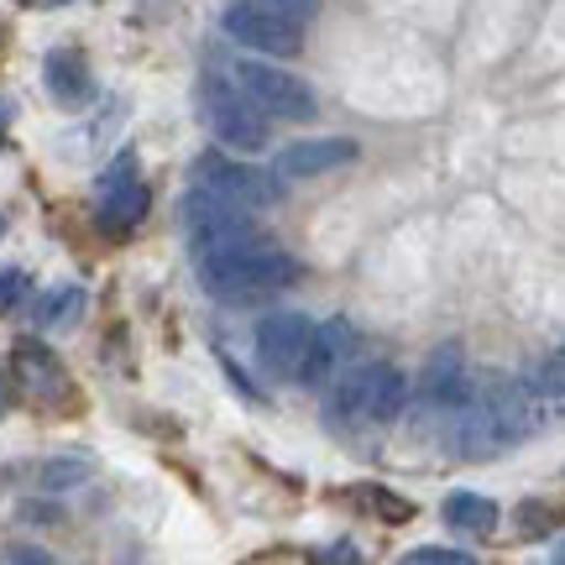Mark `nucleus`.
<instances>
[{
    "instance_id": "obj_23",
    "label": "nucleus",
    "mask_w": 565,
    "mask_h": 565,
    "mask_svg": "<svg viewBox=\"0 0 565 565\" xmlns=\"http://www.w3.org/2000/svg\"><path fill=\"white\" fill-rule=\"evenodd\" d=\"M26 6H38V11H53V6H74V0H26Z\"/></svg>"
},
{
    "instance_id": "obj_12",
    "label": "nucleus",
    "mask_w": 565,
    "mask_h": 565,
    "mask_svg": "<svg viewBox=\"0 0 565 565\" xmlns=\"http://www.w3.org/2000/svg\"><path fill=\"white\" fill-rule=\"evenodd\" d=\"M147 204H152V194H147L141 179H110V183H100L95 221H100V231H110V236H126L131 225L147 221Z\"/></svg>"
},
{
    "instance_id": "obj_19",
    "label": "nucleus",
    "mask_w": 565,
    "mask_h": 565,
    "mask_svg": "<svg viewBox=\"0 0 565 565\" xmlns=\"http://www.w3.org/2000/svg\"><path fill=\"white\" fill-rule=\"evenodd\" d=\"M21 294H26V273H21V267H0V315L17 309Z\"/></svg>"
},
{
    "instance_id": "obj_14",
    "label": "nucleus",
    "mask_w": 565,
    "mask_h": 565,
    "mask_svg": "<svg viewBox=\"0 0 565 565\" xmlns=\"http://www.w3.org/2000/svg\"><path fill=\"white\" fill-rule=\"evenodd\" d=\"M471 398V387H466V362L456 345H445L435 351V362L424 366V404L440 408V414H456V408Z\"/></svg>"
},
{
    "instance_id": "obj_16",
    "label": "nucleus",
    "mask_w": 565,
    "mask_h": 565,
    "mask_svg": "<svg viewBox=\"0 0 565 565\" xmlns=\"http://www.w3.org/2000/svg\"><path fill=\"white\" fill-rule=\"evenodd\" d=\"M440 519L456 529V534H492L503 513H498V503L482 498V492H450L440 508Z\"/></svg>"
},
{
    "instance_id": "obj_2",
    "label": "nucleus",
    "mask_w": 565,
    "mask_h": 565,
    "mask_svg": "<svg viewBox=\"0 0 565 565\" xmlns=\"http://www.w3.org/2000/svg\"><path fill=\"white\" fill-rule=\"evenodd\" d=\"M200 267V282L225 303H252V299H267V294H278L288 282H299V257H288L282 246L263 242H246L236 252H225V257H210V263H194Z\"/></svg>"
},
{
    "instance_id": "obj_15",
    "label": "nucleus",
    "mask_w": 565,
    "mask_h": 565,
    "mask_svg": "<svg viewBox=\"0 0 565 565\" xmlns=\"http://www.w3.org/2000/svg\"><path fill=\"white\" fill-rule=\"evenodd\" d=\"M345 345H351V330L341 320H330L315 330V351H309V362L299 372V387H320L324 377H335V366H341Z\"/></svg>"
},
{
    "instance_id": "obj_17",
    "label": "nucleus",
    "mask_w": 565,
    "mask_h": 565,
    "mask_svg": "<svg viewBox=\"0 0 565 565\" xmlns=\"http://www.w3.org/2000/svg\"><path fill=\"white\" fill-rule=\"evenodd\" d=\"M84 315V288L79 282H63V288H53L47 299L38 303V324L42 330H63V324H74Z\"/></svg>"
},
{
    "instance_id": "obj_24",
    "label": "nucleus",
    "mask_w": 565,
    "mask_h": 565,
    "mask_svg": "<svg viewBox=\"0 0 565 565\" xmlns=\"http://www.w3.org/2000/svg\"><path fill=\"white\" fill-rule=\"evenodd\" d=\"M0 408H6V372H0Z\"/></svg>"
},
{
    "instance_id": "obj_9",
    "label": "nucleus",
    "mask_w": 565,
    "mask_h": 565,
    "mask_svg": "<svg viewBox=\"0 0 565 565\" xmlns=\"http://www.w3.org/2000/svg\"><path fill=\"white\" fill-rule=\"evenodd\" d=\"M315 330H320V324L309 320V315H294V309L267 315V320L257 324V362H263V372L282 377V383H299L303 362H309V351H315Z\"/></svg>"
},
{
    "instance_id": "obj_4",
    "label": "nucleus",
    "mask_w": 565,
    "mask_h": 565,
    "mask_svg": "<svg viewBox=\"0 0 565 565\" xmlns=\"http://www.w3.org/2000/svg\"><path fill=\"white\" fill-rule=\"evenodd\" d=\"M179 221H183V242H189V252H194V263L225 257V252H236V246H246V242H263V231H257V221H252V210L221 200V194H210V189H200V183L183 194Z\"/></svg>"
},
{
    "instance_id": "obj_25",
    "label": "nucleus",
    "mask_w": 565,
    "mask_h": 565,
    "mask_svg": "<svg viewBox=\"0 0 565 565\" xmlns=\"http://www.w3.org/2000/svg\"><path fill=\"white\" fill-rule=\"evenodd\" d=\"M0 236H6V215H0Z\"/></svg>"
},
{
    "instance_id": "obj_7",
    "label": "nucleus",
    "mask_w": 565,
    "mask_h": 565,
    "mask_svg": "<svg viewBox=\"0 0 565 565\" xmlns=\"http://www.w3.org/2000/svg\"><path fill=\"white\" fill-rule=\"evenodd\" d=\"M194 183L231 204H242V210H273V204L282 200L278 168L267 173V168L231 158V152H200V158H194Z\"/></svg>"
},
{
    "instance_id": "obj_6",
    "label": "nucleus",
    "mask_w": 565,
    "mask_h": 565,
    "mask_svg": "<svg viewBox=\"0 0 565 565\" xmlns=\"http://www.w3.org/2000/svg\"><path fill=\"white\" fill-rule=\"evenodd\" d=\"M221 32L267 58H294L303 47V21L273 0H231L221 11Z\"/></svg>"
},
{
    "instance_id": "obj_3",
    "label": "nucleus",
    "mask_w": 565,
    "mask_h": 565,
    "mask_svg": "<svg viewBox=\"0 0 565 565\" xmlns=\"http://www.w3.org/2000/svg\"><path fill=\"white\" fill-rule=\"evenodd\" d=\"M408 404V377L387 362H362L345 366L341 377L330 383L324 414L335 429H356V424H393Z\"/></svg>"
},
{
    "instance_id": "obj_8",
    "label": "nucleus",
    "mask_w": 565,
    "mask_h": 565,
    "mask_svg": "<svg viewBox=\"0 0 565 565\" xmlns=\"http://www.w3.org/2000/svg\"><path fill=\"white\" fill-rule=\"evenodd\" d=\"M231 79L242 84L267 116H278V121H315V110H320L315 89H309L299 74L273 68V63H263V58H236L231 63Z\"/></svg>"
},
{
    "instance_id": "obj_18",
    "label": "nucleus",
    "mask_w": 565,
    "mask_h": 565,
    "mask_svg": "<svg viewBox=\"0 0 565 565\" xmlns=\"http://www.w3.org/2000/svg\"><path fill=\"white\" fill-rule=\"evenodd\" d=\"M408 565H471L466 550H445V545H424V550H408L404 555Z\"/></svg>"
},
{
    "instance_id": "obj_11",
    "label": "nucleus",
    "mask_w": 565,
    "mask_h": 565,
    "mask_svg": "<svg viewBox=\"0 0 565 565\" xmlns=\"http://www.w3.org/2000/svg\"><path fill=\"white\" fill-rule=\"evenodd\" d=\"M42 79H47V95L63 105V110H79V105L95 100V74H89V58L74 53V47H58L42 63Z\"/></svg>"
},
{
    "instance_id": "obj_1",
    "label": "nucleus",
    "mask_w": 565,
    "mask_h": 565,
    "mask_svg": "<svg viewBox=\"0 0 565 565\" xmlns=\"http://www.w3.org/2000/svg\"><path fill=\"white\" fill-rule=\"evenodd\" d=\"M540 408L545 398L534 393V383L519 377H492L487 387H477L461 408H456V435L450 445L461 450L466 461H492L513 445H524L540 429Z\"/></svg>"
},
{
    "instance_id": "obj_5",
    "label": "nucleus",
    "mask_w": 565,
    "mask_h": 565,
    "mask_svg": "<svg viewBox=\"0 0 565 565\" xmlns=\"http://www.w3.org/2000/svg\"><path fill=\"white\" fill-rule=\"evenodd\" d=\"M200 110L210 121V131L221 137V147H231V152H263L267 147V110L231 74H215V68L204 74Z\"/></svg>"
},
{
    "instance_id": "obj_10",
    "label": "nucleus",
    "mask_w": 565,
    "mask_h": 565,
    "mask_svg": "<svg viewBox=\"0 0 565 565\" xmlns=\"http://www.w3.org/2000/svg\"><path fill=\"white\" fill-rule=\"evenodd\" d=\"M345 162H356V141L351 137H309V141H288L273 168L282 179H320V173L345 168Z\"/></svg>"
},
{
    "instance_id": "obj_22",
    "label": "nucleus",
    "mask_w": 565,
    "mask_h": 565,
    "mask_svg": "<svg viewBox=\"0 0 565 565\" xmlns=\"http://www.w3.org/2000/svg\"><path fill=\"white\" fill-rule=\"evenodd\" d=\"M273 6H282V11H294V17H309L320 0H273Z\"/></svg>"
},
{
    "instance_id": "obj_13",
    "label": "nucleus",
    "mask_w": 565,
    "mask_h": 565,
    "mask_svg": "<svg viewBox=\"0 0 565 565\" xmlns=\"http://www.w3.org/2000/svg\"><path fill=\"white\" fill-rule=\"evenodd\" d=\"M17 377H21V387H26L38 404H63V398H68V377H63L58 356H53L47 345H38V341L17 345Z\"/></svg>"
},
{
    "instance_id": "obj_21",
    "label": "nucleus",
    "mask_w": 565,
    "mask_h": 565,
    "mask_svg": "<svg viewBox=\"0 0 565 565\" xmlns=\"http://www.w3.org/2000/svg\"><path fill=\"white\" fill-rule=\"evenodd\" d=\"M366 498H372V508H377L383 519H408V513H414V508H408V503H393V492H383V487H372Z\"/></svg>"
},
{
    "instance_id": "obj_20",
    "label": "nucleus",
    "mask_w": 565,
    "mask_h": 565,
    "mask_svg": "<svg viewBox=\"0 0 565 565\" xmlns=\"http://www.w3.org/2000/svg\"><path fill=\"white\" fill-rule=\"evenodd\" d=\"M84 471H89V461H53V466H42V482H47V487H68V482H79Z\"/></svg>"
}]
</instances>
